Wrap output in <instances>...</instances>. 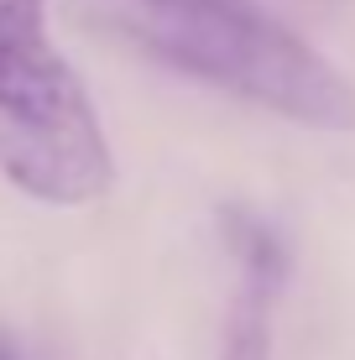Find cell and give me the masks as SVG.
<instances>
[{
	"mask_svg": "<svg viewBox=\"0 0 355 360\" xmlns=\"http://www.w3.org/2000/svg\"><path fill=\"white\" fill-rule=\"evenodd\" d=\"M131 32L152 58L209 89L309 131H355V84L246 0H136Z\"/></svg>",
	"mask_w": 355,
	"mask_h": 360,
	"instance_id": "6da1fadb",
	"label": "cell"
},
{
	"mask_svg": "<svg viewBox=\"0 0 355 360\" xmlns=\"http://www.w3.org/2000/svg\"><path fill=\"white\" fill-rule=\"evenodd\" d=\"M230 245L240 256V292L230 308V329H225V350L219 360H272V297L283 288V245L272 240V230L256 225L246 214L225 219Z\"/></svg>",
	"mask_w": 355,
	"mask_h": 360,
	"instance_id": "3957f363",
	"label": "cell"
},
{
	"mask_svg": "<svg viewBox=\"0 0 355 360\" xmlns=\"http://www.w3.org/2000/svg\"><path fill=\"white\" fill-rule=\"evenodd\" d=\"M0 172L53 209L100 204L115 183L89 89L47 42V0H0Z\"/></svg>",
	"mask_w": 355,
	"mask_h": 360,
	"instance_id": "7a4b0ae2",
	"label": "cell"
},
{
	"mask_svg": "<svg viewBox=\"0 0 355 360\" xmlns=\"http://www.w3.org/2000/svg\"><path fill=\"white\" fill-rule=\"evenodd\" d=\"M0 360H16V355H11V350H6V340H0Z\"/></svg>",
	"mask_w": 355,
	"mask_h": 360,
	"instance_id": "277c9868",
	"label": "cell"
}]
</instances>
